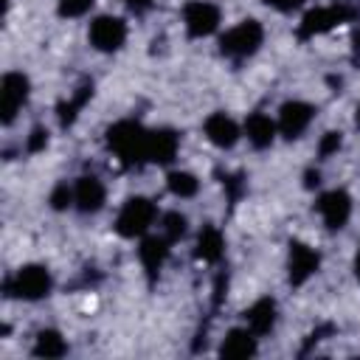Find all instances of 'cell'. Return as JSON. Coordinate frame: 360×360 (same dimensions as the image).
<instances>
[{
  "label": "cell",
  "mask_w": 360,
  "mask_h": 360,
  "mask_svg": "<svg viewBox=\"0 0 360 360\" xmlns=\"http://www.w3.org/2000/svg\"><path fill=\"white\" fill-rule=\"evenodd\" d=\"M146 132L138 121H118L107 129V146L124 166L146 163Z\"/></svg>",
  "instance_id": "6da1fadb"
},
{
  "label": "cell",
  "mask_w": 360,
  "mask_h": 360,
  "mask_svg": "<svg viewBox=\"0 0 360 360\" xmlns=\"http://www.w3.org/2000/svg\"><path fill=\"white\" fill-rule=\"evenodd\" d=\"M264 42V28L259 20H239L219 37V53L228 59H248L253 56Z\"/></svg>",
  "instance_id": "7a4b0ae2"
},
{
  "label": "cell",
  "mask_w": 360,
  "mask_h": 360,
  "mask_svg": "<svg viewBox=\"0 0 360 360\" xmlns=\"http://www.w3.org/2000/svg\"><path fill=\"white\" fill-rule=\"evenodd\" d=\"M155 219H158V208L149 197H129L115 217V233L124 239H141L149 233Z\"/></svg>",
  "instance_id": "3957f363"
},
{
  "label": "cell",
  "mask_w": 360,
  "mask_h": 360,
  "mask_svg": "<svg viewBox=\"0 0 360 360\" xmlns=\"http://www.w3.org/2000/svg\"><path fill=\"white\" fill-rule=\"evenodd\" d=\"M51 287H53V278L42 264H22L20 270H14L11 278H6V295L22 298V301H39L51 292Z\"/></svg>",
  "instance_id": "277c9868"
},
{
  "label": "cell",
  "mask_w": 360,
  "mask_h": 360,
  "mask_svg": "<svg viewBox=\"0 0 360 360\" xmlns=\"http://www.w3.org/2000/svg\"><path fill=\"white\" fill-rule=\"evenodd\" d=\"M352 17H354V8L346 6L343 0H335V3H329V6H318V8H312V11L304 14V20H301V25H298V37H301V39H309V37L326 34V31H332V28L349 22Z\"/></svg>",
  "instance_id": "5b68a950"
},
{
  "label": "cell",
  "mask_w": 360,
  "mask_h": 360,
  "mask_svg": "<svg viewBox=\"0 0 360 360\" xmlns=\"http://www.w3.org/2000/svg\"><path fill=\"white\" fill-rule=\"evenodd\" d=\"M28 93H31V82L25 73L20 70H8L3 79H0V121L8 127L14 124L17 112L25 107L28 101Z\"/></svg>",
  "instance_id": "8992f818"
},
{
  "label": "cell",
  "mask_w": 360,
  "mask_h": 360,
  "mask_svg": "<svg viewBox=\"0 0 360 360\" xmlns=\"http://www.w3.org/2000/svg\"><path fill=\"white\" fill-rule=\"evenodd\" d=\"M219 20H222L219 6L211 0H191L183 6V25H186L188 37H194V39L211 37L219 28Z\"/></svg>",
  "instance_id": "52a82bcc"
},
{
  "label": "cell",
  "mask_w": 360,
  "mask_h": 360,
  "mask_svg": "<svg viewBox=\"0 0 360 360\" xmlns=\"http://www.w3.org/2000/svg\"><path fill=\"white\" fill-rule=\"evenodd\" d=\"M87 39L96 51L101 53H112V51H121V45L127 42V22L121 17H112V14H101L90 22L87 28Z\"/></svg>",
  "instance_id": "ba28073f"
},
{
  "label": "cell",
  "mask_w": 360,
  "mask_h": 360,
  "mask_svg": "<svg viewBox=\"0 0 360 360\" xmlns=\"http://www.w3.org/2000/svg\"><path fill=\"white\" fill-rule=\"evenodd\" d=\"M312 118H315V107L309 104V101H301V98H292V101H284L281 107H278V132L287 138V141H292V138H301L307 129H309V124H312Z\"/></svg>",
  "instance_id": "9c48e42d"
},
{
  "label": "cell",
  "mask_w": 360,
  "mask_h": 360,
  "mask_svg": "<svg viewBox=\"0 0 360 360\" xmlns=\"http://www.w3.org/2000/svg\"><path fill=\"white\" fill-rule=\"evenodd\" d=\"M315 211H318V217L323 219V225L329 231H340L352 217V197L343 188L323 191L318 197V202H315Z\"/></svg>",
  "instance_id": "30bf717a"
},
{
  "label": "cell",
  "mask_w": 360,
  "mask_h": 360,
  "mask_svg": "<svg viewBox=\"0 0 360 360\" xmlns=\"http://www.w3.org/2000/svg\"><path fill=\"white\" fill-rule=\"evenodd\" d=\"M321 267V256L315 248L307 242H290V256H287V278L292 287H301L307 278H312Z\"/></svg>",
  "instance_id": "8fae6325"
},
{
  "label": "cell",
  "mask_w": 360,
  "mask_h": 360,
  "mask_svg": "<svg viewBox=\"0 0 360 360\" xmlns=\"http://www.w3.org/2000/svg\"><path fill=\"white\" fill-rule=\"evenodd\" d=\"M107 202V188L96 174H82L73 183V205L82 214H98Z\"/></svg>",
  "instance_id": "7c38bea8"
},
{
  "label": "cell",
  "mask_w": 360,
  "mask_h": 360,
  "mask_svg": "<svg viewBox=\"0 0 360 360\" xmlns=\"http://www.w3.org/2000/svg\"><path fill=\"white\" fill-rule=\"evenodd\" d=\"M180 149V135L174 129H149L146 132V163H172Z\"/></svg>",
  "instance_id": "4fadbf2b"
},
{
  "label": "cell",
  "mask_w": 360,
  "mask_h": 360,
  "mask_svg": "<svg viewBox=\"0 0 360 360\" xmlns=\"http://www.w3.org/2000/svg\"><path fill=\"white\" fill-rule=\"evenodd\" d=\"M202 129H205V138H208L214 146H219V149H231V146H236L239 138H242L239 124H236L231 115H225V112H211V115L205 118Z\"/></svg>",
  "instance_id": "5bb4252c"
},
{
  "label": "cell",
  "mask_w": 360,
  "mask_h": 360,
  "mask_svg": "<svg viewBox=\"0 0 360 360\" xmlns=\"http://www.w3.org/2000/svg\"><path fill=\"white\" fill-rule=\"evenodd\" d=\"M169 239L160 233V236H152V233H146V236H141V245H138V262H141V267L146 270V276L149 278H155L158 273H160V267L166 264V259H169Z\"/></svg>",
  "instance_id": "9a60e30c"
},
{
  "label": "cell",
  "mask_w": 360,
  "mask_h": 360,
  "mask_svg": "<svg viewBox=\"0 0 360 360\" xmlns=\"http://www.w3.org/2000/svg\"><path fill=\"white\" fill-rule=\"evenodd\" d=\"M242 132L253 149H267V146H273V141L278 135V124L264 112H250Z\"/></svg>",
  "instance_id": "2e32d148"
},
{
  "label": "cell",
  "mask_w": 360,
  "mask_h": 360,
  "mask_svg": "<svg viewBox=\"0 0 360 360\" xmlns=\"http://www.w3.org/2000/svg\"><path fill=\"white\" fill-rule=\"evenodd\" d=\"M256 335L248 329V326H236L231 329L222 343H219V357H231V360H245V357H253L256 354Z\"/></svg>",
  "instance_id": "e0dca14e"
},
{
  "label": "cell",
  "mask_w": 360,
  "mask_h": 360,
  "mask_svg": "<svg viewBox=\"0 0 360 360\" xmlns=\"http://www.w3.org/2000/svg\"><path fill=\"white\" fill-rule=\"evenodd\" d=\"M278 309H276V301L273 298H259L253 307H248L245 309V326L256 335V338H264V335H270L273 332V326H276V315Z\"/></svg>",
  "instance_id": "ac0fdd59"
},
{
  "label": "cell",
  "mask_w": 360,
  "mask_h": 360,
  "mask_svg": "<svg viewBox=\"0 0 360 360\" xmlns=\"http://www.w3.org/2000/svg\"><path fill=\"white\" fill-rule=\"evenodd\" d=\"M222 253H225V239H222L219 228L205 225V228L200 231V236H197V259L214 264V262L222 259Z\"/></svg>",
  "instance_id": "d6986e66"
},
{
  "label": "cell",
  "mask_w": 360,
  "mask_h": 360,
  "mask_svg": "<svg viewBox=\"0 0 360 360\" xmlns=\"http://www.w3.org/2000/svg\"><path fill=\"white\" fill-rule=\"evenodd\" d=\"M90 98H93V82H82V84L76 87V93H73L68 101L59 104V124H62V127L73 124L76 115H79V110H82Z\"/></svg>",
  "instance_id": "ffe728a7"
},
{
  "label": "cell",
  "mask_w": 360,
  "mask_h": 360,
  "mask_svg": "<svg viewBox=\"0 0 360 360\" xmlns=\"http://www.w3.org/2000/svg\"><path fill=\"white\" fill-rule=\"evenodd\" d=\"M34 354L37 357H65L68 354V343L56 329H42L34 340Z\"/></svg>",
  "instance_id": "44dd1931"
},
{
  "label": "cell",
  "mask_w": 360,
  "mask_h": 360,
  "mask_svg": "<svg viewBox=\"0 0 360 360\" xmlns=\"http://www.w3.org/2000/svg\"><path fill=\"white\" fill-rule=\"evenodd\" d=\"M166 186H169V191L174 194V197H194L197 194V188H200V180L191 174V172H183V169H174V172H169L166 174Z\"/></svg>",
  "instance_id": "7402d4cb"
},
{
  "label": "cell",
  "mask_w": 360,
  "mask_h": 360,
  "mask_svg": "<svg viewBox=\"0 0 360 360\" xmlns=\"http://www.w3.org/2000/svg\"><path fill=\"white\" fill-rule=\"evenodd\" d=\"M186 231H188V219H186L180 211H166V214L160 217V233H163L169 242L183 239Z\"/></svg>",
  "instance_id": "603a6c76"
},
{
  "label": "cell",
  "mask_w": 360,
  "mask_h": 360,
  "mask_svg": "<svg viewBox=\"0 0 360 360\" xmlns=\"http://www.w3.org/2000/svg\"><path fill=\"white\" fill-rule=\"evenodd\" d=\"M48 202H51L53 211H65V208H70V205H73V186H68V183H56L53 191H51V197H48Z\"/></svg>",
  "instance_id": "cb8c5ba5"
},
{
  "label": "cell",
  "mask_w": 360,
  "mask_h": 360,
  "mask_svg": "<svg viewBox=\"0 0 360 360\" xmlns=\"http://www.w3.org/2000/svg\"><path fill=\"white\" fill-rule=\"evenodd\" d=\"M62 17H84L93 8V0H56Z\"/></svg>",
  "instance_id": "d4e9b609"
},
{
  "label": "cell",
  "mask_w": 360,
  "mask_h": 360,
  "mask_svg": "<svg viewBox=\"0 0 360 360\" xmlns=\"http://www.w3.org/2000/svg\"><path fill=\"white\" fill-rule=\"evenodd\" d=\"M340 146H343V135L332 129V132H326V135L321 138V143H318V155H321V158H332Z\"/></svg>",
  "instance_id": "484cf974"
},
{
  "label": "cell",
  "mask_w": 360,
  "mask_h": 360,
  "mask_svg": "<svg viewBox=\"0 0 360 360\" xmlns=\"http://www.w3.org/2000/svg\"><path fill=\"white\" fill-rule=\"evenodd\" d=\"M45 146H48V129L45 127H34L31 135H28V141H25V149L28 152H42Z\"/></svg>",
  "instance_id": "4316f807"
},
{
  "label": "cell",
  "mask_w": 360,
  "mask_h": 360,
  "mask_svg": "<svg viewBox=\"0 0 360 360\" xmlns=\"http://www.w3.org/2000/svg\"><path fill=\"white\" fill-rule=\"evenodd\" d=\"M264 6H270V8H276V11H281V14H287V11H295V8H301L304 6V0H262Z\"/></svg>",
  "instance_id": "83f0119b"
},
{
  "label": "cell",
  "mask_w": 360,
  "mask_h": 360,
  "mask_svg": "<svg viewBox=\"0 0 360 360\" xmlns=\"http://www.w3.org/2000/svg\"><path fill=\"white\" fill-rule=\"evenodd\" d=\"M152 3H155V0H124V6H127L132 14H146V11L152 8Z\"/></svg>",
  "instance_id": "f1b7e54d"
},
{
  "label": "cell",
  "mask_w": 360,
  "mask_h": 360,
  "mask_svg": "<svg viewBox=\"0 0 360 360\" xmlns=\"http://www.w3.org/2000/svg\"><path fill=\"white\" fill-rule=\"evenodd\" d=\"M352 53H354V59L360 62V28H357V34H354V42H352Z\"/></svg>",
  "instance_id": "f546056e"
},
{
  "label": "cell",
  "mask_w": 360,
  "mask_h": 360,
  "mask_svg": "<svg viewBox=\"0 0 360 360\" xmlns=\"http://www.w3.org/2000/svg\"><path fill=\"white\" fill-rule=\"evenodd\" d=\"M318 186V172H307V188Z\"/></svg>",
  "instance_id": "4dcf8cb0"
},
{
  "label": "cell",
  "mask_w": 360,
  "mask_h": 360,
  "mask_svg": "<svg viewBox=\"0 0 360 360\" xmlns=\"http://www.w3.org/2000/svg\"><path fill=\"white\" fill-rule=\"evenodd\" d=\"M354 273H357V278H360V250H357V256H354Z\"/></svg>",
  "instance_id": "1f68e13d"
},
{
  "label": "cell",
  "mask_w": 360,
  "mask_h": 360,
  "mask_svg": "<svg viewBox=\"0 0 360 360\" xmlns=\"http://www.w3.org/2000/svg\"><path fill=\"white\" fill-rule=\"evenodd\" d=\"M354 121H357V127H360V104H357V112H354Z\"/></svg>",
  "instance_id": "d6a6232c"
}]
</instances>
